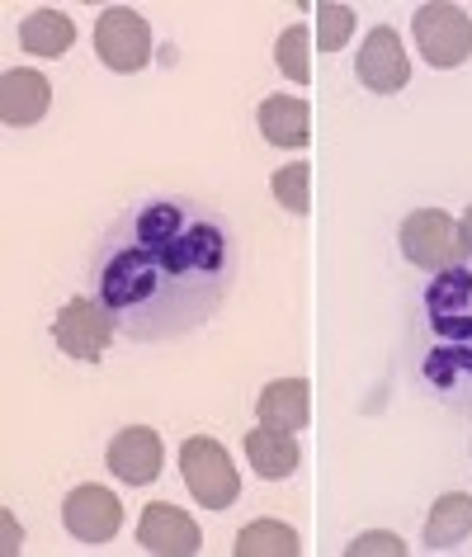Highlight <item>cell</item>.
Instances as JSON below:
<instances>
[{
  "label": "cell",
  "instance_id": "1",
  "mask_svg": "<svg viewBox=\"0 0 472 557\" xmlns=\"http://www.w3.org/2000/svg\"><path fill=\"white\" fill-rule=\"evenodd\" d=\"M241 242L232 222L185 194L142 199L109 222L90 256V284L119 336L133 345L179 341L222 312Z\"/></svg>",
  "mask_w": 472,
  "mask_h": 557
},
{
  "label": "cell",
  "instance_id": "2",
  "mask_svg": "<svg viewBox=\"0 0 472 557\" xmlns=\"http://www.w3.org/2000/svg\"><path fill=\"white\" fill-rule=\"evenodd\" d=\"M411 355L425 387L444 407L472 411V270H444L421 294L411 326Z\"/></svg>",
  "mask_w": 472,
  "mask_h": 557
},
{
  "label": "cell",
  "instance_id": "3",
  "mask_svg": "<svg viewBox=\"0 0 472 557\" xmlns=\"http://www.w3.org/2000/svg\"><path fill=\"white\" fill-rule=\"evenodd\" d=\"M397 246H401V256H407L415 270H425V274L458 270V264L468 260L463 232H458V222L444 213V208H415V213L401 218Z\"/></svg>",
  "mask_w": 472,
  "mask_h": 557
},
{
  "label": "cell",
  "instance_id": "4",
  "mask_svg": "<svg viewBox=\"0 0 472 557\" xmlns=\"http://www.w3.org/2000/svg\"><path fill=\"white\" fill-rule=\"evenodd\" d=\"M179 478H185L189 496L199 500L203 510H227L241 496V478H236L227 449L208 435H189L179 444Z\"/></svg>",
  "mask_w": 472,
  "mask_h": 557
},
{
  "label": "cell",
  "instance_id": "5",
  "mask_svg": "<svg viewBox=\"0 0 472 557\" xmlns=\"http://www.w3.org/2000/svg\"><path fill=\"white\" fill-rule=\"evenodd\" d=\"M415 48L421 58L435 66V72H454L472 58V15L463 5H449V0H435V5H421L411 20Z\"/></svg>",
  "mask_w": 472,
  "mask_h": 557
},
{
  "label": "cell",
  "instance_id": "6",
  "mask_svg": "<svg viewBox=\"0 0 472 557\" xmlns=\"http://www.w3.org/2000/svg\"><path fill=\"white\" fill-rule=\"evenodd\" d=\"M114 336H119V326H114V317L104 312L100 298H72L52 317V341H58V350L80 359V364H100Z\"/></svg>",
  "mask_w": 472,
  "mask_h": 557
},
{
  "label": "cell",
  "instance_id": "7",
  "mask_svg": "<svg viewBox=\"0 0 472 557\" xmlns=\"http://www.w3.org/2000/svg\"><path fill=\"white\" fill-rule=\"evenodd\" d=\"M95 52L109 72L133 76L151 62V24L128 5H109L100 20H95Z\"/></svg>",
  "mask_w": 472,
  "mask_h": 557
},
{
  "label": "cell",
  "instance_id": "8",
  "mask_svg": "<svg viewBox=\"0 0 472 557\" xmlns=\"http://www.w3.org/2000/svg\"><path fill=\"white\" fill-rule=\"evenodd\" d=\"M355 76H359V86L373 95H397L411 81V58H407V48H401L393 24H378V29L364 34L359 58H355Z\"/></svg>",
  "mask_w": 472,
  "mask_h": 557
},
{
  "label": "cell",
  "instance_id": "9",
  "mask_svg": "<svg viewBox=\"0 0 472 557\" xmlns=\"http://www.w3.org/2000/svg\"><path fill=\"white\" fill-rule=\"evenodd\" d=\"M62 524H66V534L80 543H109L123 529V506L109 486L86 482V486H76V492H66Z\"/></svg>",
  "mask_w": 472,
  "mask_h": 557
},
{
  "label": "cell",
  "instance_id": "10",
  "mask_svg": "<svg viewBox=\"0 0 472 557\" xmlns=\"http://www.w3.org/2000/svg\"><path fill=\"white\" fill-rule=\"evenodd\" d=\"M104 463L109 472L123 482V486H151L161 478V463H165V449H161V435L151 425H128L109 440L104 449Z\"/></svg>",
  "mask_w": 472,
  "mask_h": 557
},
{
  "label": "cell",
  "instance_id": "11",
  "mask_svg": "<svg viewBox=\"0 0 472 557\" xmlns=\"http://www.w3.org/2000/svg\"><path fill=\"white\" fill-rule=\"evenodd\" d=\"M137 543L157 557H194L203 548V534L189 510L171 506V500H151L137 520Z\"/></svg>",
  "mask_w": 472,
  "mask_h": 557
},
{
  "label": "cell",
  "instance_id": "12",
  "mask_svg": "<svg viewBox=\"0 0 472 557\" xmlns=\"http://www.w3.org/2000/svg\"><path fill=\"white\" fill-rule=\"evenodd\" d=\"M48 109H52V86L44 72L15 66V72L0 76V119H5V128H34Z\"/></svg>",
  "mask_w": 472,
  "mask_h": 557
},
{
  "label": "cell",
  "instance_id": "13",
  "mask_svg": "<svg viewBox=\"0 0 472 557\" xmlns=\"http://www.w3.org/2000/svg\"><path fill=\"white\" fill-rule=\"evenodd\" d=\"M308 416H312V387L308 379H274L265 393L256 397V421L270 425V430H308Z\"/></svg>",
  "mask_w": 472,
  "mask_h": 557
},
{
  "label": "cell",
  "instance_id": "14",
  "mask_svg": "<svg viewBox=\"0 0 472 557\" xmlns=\"http://www.w3.org/2000/svg\"><path fill=\"white\" fill-rule=\"evenodd\" d=\"M256 123L270 147L298 151L312 143V109H308V100H298V95H270V100L260 104Z\"/></svg>",
  "mask_w": 472,
  "mask_h": 557
},
{
  "label": "cell",
  "instance_id": "15",
  "mask_svg": "<svg viewBox=\"0 0 472 557\" xmlns=\"http://www.w3.org/2000/svg\"><path fill=\"white\" fill-rule=\"evenodd\" d=\"M246 458H251V468L265 482H284V478H294L298 472L302 449H298V440L288 435V430L260 425V430H246Z\"/></svg>",
  "mask_w": 472,
  "mask_h": 557
},
{
  "label": "cell",
  "instance_id": "16",
  "mask_svg": "<svg viewBox=\"0 0 472 557\" xmlns=\"http://www.w3.org/2000/svg\"><path fill=\"white\" fill-rule=\"evenodd\" d=\"M76 44V24L72 15H62V10H34L29 20L20 24V48L34 52V58H66Z\"/></svg>",
  "mask_w": 472,
  "mask_h": 557
},
{
  "label": "cell",
  "instance_id": "17",
  "mask_svg": "<svg viewBox=\"0 0 472 557\" xmlns=\"http://www.w3.org/2000/svg\"><path fill=\"white\" fill-rule=\"evenodd\" d=\"M472 534V496L468 492H449L439 496L425 515V548H458Z\"/></svg>",
  "mask_w": 472,
  "mask_h": 557
},
{
  "label": "cell",
  "instance_id": "18",
  "mask_svg": "<svg viewBox=\"0 0 472 557\" xmlns=\"http://www.w3.org/2000/svg\"><path fill=\"white\" fill-rule=\"evenodd\" d=\"M236 557H298L302 543L284 520H251L232 543Z\"/></svg>",
  "mask_w": 472,
  "mask_h": 557
},
{
  "label": "cell",
  "instance_id": "19",
  "mask_svg": "<svg viewBox=\"0 0 472 557\" xmlns=\"http://www.w3.org/2000/svg\"><path fill=\"white\" fill-rule=\"evenodd\" d=\"M274 66L294 81V86H308L312 81V29L308 24H288L274 44Z\"/></svg>",
  "mask_w": 472,
  "mask_h": 557
},
{
  "label": "cell",
  "instance_id": "20",
  "mask_svg": "<svg viewBox=\"0 0 472 557\" xmlns=\"http://www.w3.org/2000/svg\"><path fill=\"white\" fill-rule=\"evenodd\" d=\"M274 199H280V208H288V213H308L312 208V165L308 161H294V165H280L270 180Z\"/></svg>",
  "mask_w": 472,
  "mask_h": 557
},
{
  "label": "cell",
  "instance_id": "21",
  "mask_svg": "<svg viewBox=\"0 0 472 557\" xmlns=\"http://www.w3.org/2000/svg\"><path fill=\"white\" fill-rule=\"evenodd\" d=\"M316 34H322V52H340L355 34V10L350 5H322L316 10Z\"/></svg>",
  "mask_w": 472,
  "mask_h": 557
},
{
  "label": "cell",
  "instance_id": "22",
  "mask_svg": "<svg viewBox=\"0 0 472 557\" xmlns=\"http://www.w3.org/2000/svg\"><path fill=\"white\" fill-rule=\"evenodd\" d=\"M401 557L407 553V543H401L397 534H387V529H373V534H359L355 543H345V557Z\"/></svg>",
  "mask_w": 472,
  "mask_h": 557
},
{
  "label": "cell",
  "instance_id": "23",
  "mask_svg": "<svg viewBox=\"0 0 472 557\" xmlns=\"http://www.w3.org/2000/svg\"><path fill=\"white\" fill-rule=\"evenodd\" d=\"M458 232H463V246H468V256H472V203H468L463 222H458Z\"/></svg>",
  "mask_w": 472,
  "mask_h": 557
}]
</instances>
